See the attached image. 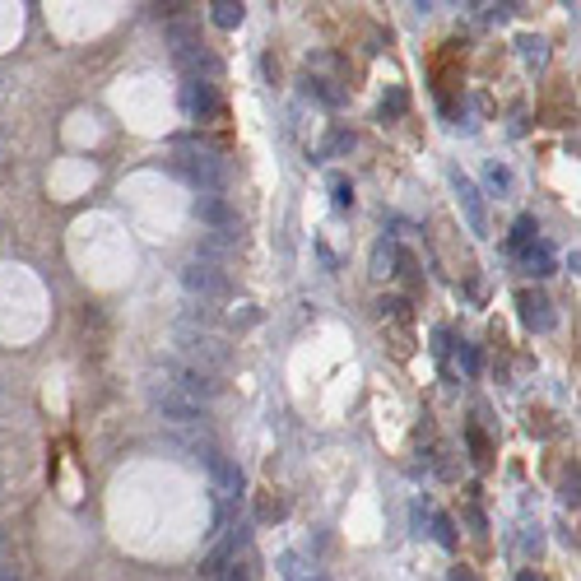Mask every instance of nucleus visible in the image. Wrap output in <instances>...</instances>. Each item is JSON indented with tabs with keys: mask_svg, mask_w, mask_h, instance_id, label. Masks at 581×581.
Returning <instances> with one entry per match:
<instances>
[{
	"mask_svg": "<svg viewBox=\"0 0 581 581\" xmlns=\"http://www.w3.org/2000/svg\"><path fill=\"white\" fill-rule=\"evenodd\" d=\"M177 354L186 359V367H200V372H210V377L233 363V349H228L219 335L196 330V326H177Z\"/></svg>",
	"mask_w": 581,
	"mask_h": 581,
	"instance_id": "f257e3e1",
	"label": "nucleus"
},
{
	"mask_svg": "<svg viewBox=\"0 0 581 581\" xmlns=\"http://www.w3.org/2000/svg\"><path fill=\"white\" fill-rule=\"evenodd\" d=\"M173 168L196 186L200 196H219L223 186H228V163L219 158V154H210V149H191V154H182Z\"/></svg>",
	"mask_w": 581,
	"mask_h": 581,
	"instance_id": "f03ea898",
	"label": "nucleus"
},
{
	"mask_svg": "<svg viewBox=\"0 0 581 581\" xmlns=\"http://www.w3.org/2000/svg\"><path fill=\"white\" fill-rule=\"evenodd\" d=\"M154 409H158V419L173 424V428H186V432H200L205 428V409L196 400L177 396L173 386H154Z\"/></svg>",
	"mask_w": 581,
	"mask_h": 581,
	"instance_id": "7ed1b4c3",
	"label": "nucleus"
},
{
	"mask_svg": "<svg viewBox=\"0 0 581 581\" xmlns=\"http://www.w3.org/2000/svg\"><path fill=\"white\" fill-rule=\"evenodd\" d=\"M163 372H168V377H173V391H177V396L196 400V405L214 400L219 391H223V386L210 377V372H200V367H186V363H177V359H168V363H163Z\"/></svg>",
	"mask_w": 581,
	"mask_h": 581,
	"instance_id": "20e7f679",
	"label": "nucleus"
},
{
	"mask_svg": "<svg viewBox=\"0 0 581 581\" xmlns=\"http://www.w3.org/2000/svg\"><path fill=\"white\" fill-rule=\"evenodd\" d=\"M191 451H196V461H200L205 470H210V480H214V488H219V493H228V497L242 493V470H238L233 461H228V456H223L219 447H210V442H191Z\"/></svg>",
	"mask_w": 581,
	"mask_h": 581,
	"instance_id": "39448f33",
	"label": "nucleus"
},
{
	"mask_svg": "<svg viewBox=\"0 0 581 581\" xmlns=\"http://www.w3.org/2000/svg\"><path fill=\"white\" fill-rule=\"evenodd\" d=\"M182 284H186V294L200 298V303L228 294V275H223L214 261H191V265H182Z\"/></svg>",
	"mask_w": 581,
	"mask_h": 581,
	"instance_id": "423d86ee",
	"label": "nucleus"
},
{
	"mask_svg": "<svg viewBox=\"0 0 581 581\" xmlns=\"http://www.w3.org/2000/svg\"><path fill=\"white\" fill-rule=\"evenodd\" d=\"M196 214H200V223H210L228 242H238V214L223 196H196Z\"/></svg>",
	"mask_w": 581,
	"mask_h": 581,
	"instance_id": "0eeeda50",
	"label": "nucleus"
},
{
	"mask_svg": "<svg viewBox=\"0 0 581 581\" xmlns=\"http://www.w3.org/2000/svg\"><path fill=\"white\" fill-rule=\"evenodd\" d=\"M451 186H456V200H461V210H465L470 228H474V233H488V210H484L480 186H474L465 173H456V177H451Z\"/></svg>",
	"mask_w": 581,
	"mask_h": 581,
	"instance_id": "6e6552de",
	"label": "nucleus"
},
{
	"mask_svg": "<svg viewBox=\"0 0 581 581\" xmlns=\"http://www.w3.org/2000/svg\"><path fill=\"white\" fill-rule=\"evenodd\" d=\"M182 108L191 112L196 121L219 117V93H214V85H205V79H186V85H182Z\"/></svg>",
	"mask_w": 581,
	"mask_h": 581,
	"instance_id": "1a4fd4ad",
	"label": "nucleus"
},
{
	"mask_svg": "<svg viewBox=\"0 0 581 581\" xmlns=\"http://www.w3.org/2000/svg\"><path fill=\"white\" fill-rule=\"evenodd\" d=\"M516 307H521V321L530 330H549L553 326V303L545 294H535V288H521V294H516Z\"/></svg>",
	"mask_w": 581,
	"mask_h": 581,
	"instance_id": "9d476101",
	"label": "nucleus"
},
{
	"mask_svg": "<svg viewBox=\"0 0 581 581\" xmlns=\"http://www.w3.org/2000/svg\"><path fill=\"white\" fill-rule=\"evenodd\" d=\"M521 261H526V270H530L535 279L553 275V252H549V242H545V238H535V246H530V252H521Z\"/></svg>",
	"mask_w": 581,
	"mask_h": 581,
	"instance_id": "9b49d317",
	"label": "nucleus"
},
{
	"mask_svg": "<svg viewBox=\"0 0 581 581\" xmlns=\"http://www.w3.org/2000/svg\"><path fill=\"white\" fill-rule=\"evenodd\" d=\"M275 568H279V577H284V581H326L321 572L307 568L298 553H279V558H275Z\"/></svg>",
	"mask_w": 581,
	"mask_h": 581,
	"instance_id": "f8f14e48",
	"label": "nucleus"
},
{
	"mask_svg": "<svg viewBox=\"0 0 581 581\" xmlns=\"http://www.w3.org/2000/svg\"><path fill=\"white\" fill-rule=\"evenodd\" d=\"M396 261H400V252H396V242H391V238H382L377 246H372V275H377V279L396 275Z\"/></svg>",
	"mask_w": 581,
	"mask_h": 581,
	"instance_id": "ddd939ff",
	"label": "nucleus"
},
{
	"mask_svg": "<svg viewBox=\"0 0 581 581\" xmlns=\"http://www.w3.org/2000/svg\"><path fill=\"white\" fill-rule=\"evenodd\" d=\"M210 19H214L219 28H242L246 5H242V0H214V5H210Z\"/></svg>",
	"mask_w": 581,
	"mask_h": 581,
	"instance_id": "4468645a",
	"label": "nucleus"
},
{
	"mask_svg": "<svg viewBox=\"0 0 581 581\" xmlns=\"http://www.w3.org/2000/svg\"><path fill=\"white\" fill-rule=\"evenodd\" d=\"M535 233H539V228H535V219H530V214H521V219L512 223V238H507V246H512L516 256H521V252H530V246H535Z\"/></svg>",
	"mask_w": 581,
	"mask_h": 581,
	"instance_id": "2eb2a0df",
	"label": "nucleus"
},
{
	"mask_svg": "<svg viewBox=\"0 0 581 581\" xmlns=\"http://www.w3.org/2000/svg\"><path fill=\"white\" fill-rule=\"evenodd\" d=\"M484 182L493 186L497 196H512V186H516V182H512V168H507V163H488V168H484Z\"/></svg>",
	"mask_w": 581,
	"mask_h": 581,
	"instance_id": "dca6fc26",
	"label": "nucleus"
},
{
	"mask_svg": "<svg viewBox=\"0 0 581 581\" xmlns=\"http://www.w3.org/2000/svg\"><path fill=\"white\" fill-rule=\"evenodd\" d=\"M428 521H432V535H438V545H442V549H456V530H451V516L432 512Z\"/></svg>",
	"mask_w": 581,
	"mask_h": 581,
	"instance_id": "f3484780",
	"label": "nucleus"
},
{
	"mask_svg": "<svg viewBox=\"0 0 581 581\" xmlns=\"http://www.w3.org/2000/svg\"><path fill=\"white\" fill-rule=\"evenodd\" d=\"M214 581H256V577H252V563H246V558H233V563H223V572Z\"/></svg>",
	"mask_w": 581,
	"mask_h": 581,
	"instance_id": "a211bd4d",
	"label": "nucleus"
},
{
	"mask_svg": "<svg viewBox=\"0 0 581 581\" xmlns=\"http://www.w3.org/2000/svg\"><path fill=\"white\" fill-rule=\"evenodd\" d=\"M307 93L321 98V102H330V108L340 102V89H330V79H317V75H307Z\"/></svg>",
	"mask_w": 581,
	"mask_h": 581,
	"instance_id": "6ab92c4d",
	"label": "nucleus"
},
{
	"mask_svg": "<svg viewBox=\"0 0 581 581\" xmlns=\"http://www.w3.org/2000/svg\"><path fill=\"white\" fill-rule=\"evenodd\" d=\"M521 56L535 61V66H545V56H549V52H545V43H539V37H521Z\"/></svg>",
	"mask_w": 581,
	"mask_h": 581,
	"instance_id": "aec40b11",
	"label": "nucleus"
},
{
	"mask_svg": "<svg viewBox=\"0 0 581 581\" xmlns=\"http://www.w3.org/2000/svg\"><path fill=\"white\" fill-rule=\"evenodd\" d=\"M330 191H335V210H349V205H354V186H349L344 177H335V186H330Z\"/></svg>",
	"mask_w": 581,
	"mask_h": 581,
	"instance_id": "412c9836",
	"label": "nucleus"
},
{
	"mask_svg": "<svg viewBox=\"0 0 581 581\" xmlns=\"http://www.w3.org/2000/svg\"><path fill=\"white\" fill-rule=\"evenodd\" d=\"M470 451H474V461H480V465H488V442H484L480 428H470Z\"/></svg>",
	"mask_w": 581,
	"mask_h": 581,
	"instance_id": "4be33fe9",
	"label": "nucleus"
},
{
	"mask_svg": "<svg viewBox=\"0 0 581 581\" xmlns=\"http://www.w3.org/2000/svg\"><path fill=\"white\" fill-rule=\"evenodd\" d=\"M405 112V89H391V98L382 102V117H400Z\"/></svg>",
	"mask_w": 581,
	"mask_h": 581,
	"instance_id": "5701e85b",
	"label": "nucleus"
},
{
	"mask_svg": "<svg viewBox=\"0 0 581 581\" xmlns=\"http://www.w3.org/2000/svg\"><path fill=\"white\" fill-rule=\"evenodd\" d=\"M335 149H354V135H349V131H335V135H330V144L321 149V158H326V154H335Z\"/></svg>",
	"mask_w": 581,
	"mask_h": 581,
	"instance_id": "b1692460",
	"label": "nucleus"
},
{
	"mask_svg": "<svg viewBox=\"0 0 581 581\" xmlns=\"http://www.w3.org/2000/svg\"><path fill=\"white\" fill-rule=\"evenodd\" d=\"M261 516H265V521H279V516H284V503H279V497H261Z\"/></svg>",
	"mask_w": 581,
	"mask_h": 581,
	"instance_id": "393cba45",
	"label": "nucleus"
},
{
	"mask_svg": "<svg viewBox=\"0 0 581 581\" xmlns=\"http://www.w3.org/2000/svg\"><path fill=\"white\" fill-rule=\"evenodd\" d=\"M461 363H465V372L474 377V372H480V354H474V344H461Z\"/></svg>",
	"mask_w": 581,
	"mask_h": 581,
	"instance_id": "a878e982",
	"label": "nucleus"
},
{
	"mask_svg": "<svg viewBox=\"0 0 581 581\" xmlns=\"http://www.w3.org/2000/svg\"><path fill=\"white\" fill-rule=\"evenodd\" d=\"M563 503H568V507H577V470L563 480Z\"/></svg>",
	"mask_w": 581,
	"mask_h": 581,
	"instance_id": "bb28decb",
	"label": "nucleus"
},
{
	"mask_svg": "<svg viewBox=\"0 0 581 581\" xmlns=\"http://www.w3.org/2000/svg\"><path fill=\"white\" fill-rule=\"evenodd\" d=\"M424 526H428V507L414 503V535H424Z\"/></svg>",
	"mask_w": 581,
	"mask_h": 581,
	"instance_id": "cd10ccee",
	"label": "nucleus"
},
{
	"mask_svg": "<svg viewBox=\"0 0 581 581\" xmlns=\"http://www.w3.org/2000/svg\"><path fill=\"white\" fill-rule=\"evenodd\" d=\"M447 581H480V577H474L470 568H451V572H447Z\"/></svg>",
	"mask_w": 581,
	"mask_h": 581,
	"instance_id": "c85d7f7f",
	"label": "nucleus"
},
{
	"mask_svg": "<svg viewBox=\"0 0 581 581\" xmlns=\"http://www.w3.org/2000/svg\"><path fill=\"white\" fill-rule=\"evenodd\" d=\"M0 581H19V572L14 568H0Z\"/></svg>",
	"mask_w": 581,
	"mask_h": 581,
	"instance_id": "c756f323",
	"label": "nucleus"
},
{
	"mask_svg": "<svg viewBox=\"0 0 581 581\" xmlns=\"http://www.w3.org/2000/svg\"><path fill=\"white\" fill-rule=\"evenodd\" d=\"M516 581H539V577H535V572H521V577H516Z\"/></svg>",
	"mask_w": 581,
	"mask_h": 581,
	"instance_id": "7c9ffc66",
	"label": "nucleus"
},
{
	"mask_svg": "<svg viewBox=\"0 0 581 581\" xmlns=\"http://www.w3.org/2000/svg\"><path fill=\"white\" fill-rule=\"evenodd\" d=\"M0 545H5V530H0Z\"/></svg>",
	"mask_w": 581,
	"mask_h": 581,
	"instance_id": "2f4dec72",
	"label": "nucleus"
}]
</instances>
